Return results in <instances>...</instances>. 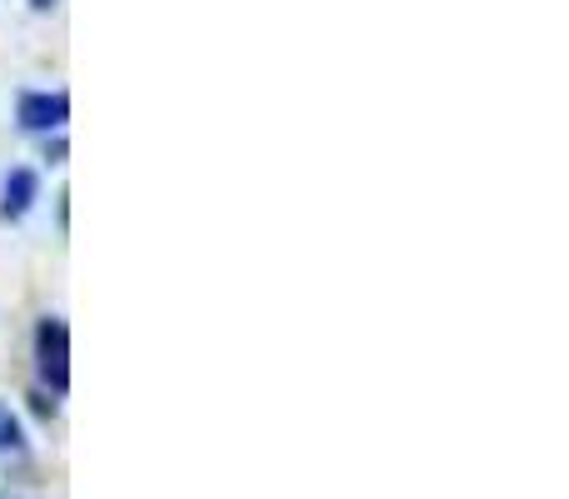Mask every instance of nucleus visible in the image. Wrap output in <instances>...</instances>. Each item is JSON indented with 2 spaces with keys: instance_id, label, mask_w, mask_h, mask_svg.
<instances>
[{
  "instance_id": "obj_2",
  "label": "nucleus",
  "mask_w": 569,
  "mask_h": 499,
  "mask_svg": "<svg viewBox=\"0 0 569 499\" xmlns=\"http://www.w3.org/2000/svg\"><path fill=\"white\" fill-rule=\"evenodd\" d=\"M66 116H70L66 96H26L20 100V120H26V130H60Z\"/></svg>"
},
{
  "instance_id": "obj_4",
  "label": "nucleus",
  "mask_w": 569,
  "mask_h": 499,
  "mask_svg": "<svg viewBox=\"0 0 569 499\" xmlns=\"http://www.w3.org/2000/svg\"><path fill=\"white\" fill-rule=\"evenodd\" d=\"M20 445H26V430H20V420L6 410V405H0V455L20 450Z\"/></svg>"
},
{
  "instance_id": "obj_5",
  "label": "nucleus",
  "mask_w": 569,
  "mask_h": 499,
  "mask_svg": "<svg viewBox=\"0 0 569 499\" xmlns=\"http://www.w3.org/2000/svg\"><path fill=\"white\" fill-rule=\"evenodd\" d=\"M36 6H40V10H46V6H50V0H36Z\"/></svg>"
},
{
  "instance_id": "obj_3",
  "label": "nucleus",
  "mask_w": 569,
  "mask_h": 499,
  "mask_svg": "<svg viewBox=\"0 0 569 499\" xmlns=\"http://www.w3.org/2000/svg\"><path fill=\"white\" fill-rule=\"evenodd\" d=\"M30 196H36V176H30V170H16V176L6 180V216H26Z\"/></svg>"
},
{
  "instance_id": "obj_1",
  "label": "nucleus",
  "mask_w": 569,
  "mask_h": 499,
  "mask_svg": "<svg viewBox=\"0 0 569 499\" xmlns=\"http://www.w3.org/2000/svg\"><path fill=\"white\" fill-rule=\"evenodd\" d=\"M36 360H40V375L50 380V390L66 395L70 390V330L60 320H40V330H36Z\"/></svg>"
}]
</instances>
